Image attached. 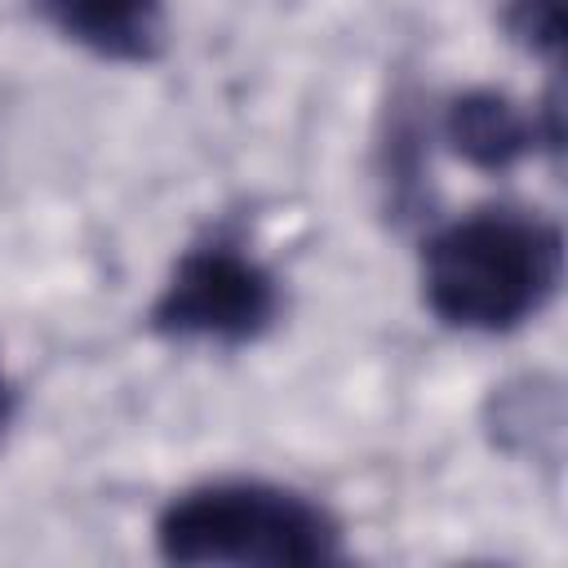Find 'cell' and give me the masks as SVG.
I'll return each instance as SVG.
<instances>
[{
    "mask_svg": "<svg viewBox=\"0 0 568 568\" xmlns=\"http://www.w3.org/2000/svg\"><path fill=\"white\" fill-rule=\"evenodd\" d=\"M559 231L519 213H475L426 244V302L462 328H510L559 284Z\"/></svg>",
    "mask_w": 568,
    "mask_h": 568,
    "instance_id": "1",
    "label": "cell"
},
{
    "mask_svg": "<svg viewBox=\"0 0 568 568\" xmlns=\"http://www.w3.org/2000/svg\"><path fill=\"white\" fill-rule=\"evenodd\" d=\"M160 550L173 564H324L337 550V528L297 493L213 484L160 515Z\"/></svg>",
    "mask_w": 568,
    "mask_h": 568,
    "instance_id": "2",
    "label": "cell"
},
{
    "mask_svg": "<svg viewBox=\"0 0 568 568\" xmlns=\"http://www.w3.org/2000/svg\"><path fill=\"white\" fill-rule=\"evenodd\" d=\"M275 311V288L262 266L231 248L186 253L155 302V324L182 337H253Z\"/></svg>",
    "mask_w": 568,
    "mask_h": 568,
    "instance_id": "3",
    "label": "cell"
},
{
    "mask_svg": "<svg viewBox=\"0 0 568 568\" xmlns=\"http://www.w3.org/2000/svg\"><path fill=\"white\" fill-rule=\"evenodd\" d=\"M75 40L111 58H151L160 49V0H40Z\"/></svg>",
    "mask_w": 568,
    "mask_h": 568,
    "instance_id": "4",
    "label": "cell"
},
{
    "mask_svg": "<svg viewBox=\"0 0 568 568\" xmlns=\"http://www.w3.org/2000/svg\"><path fill=\"white\" fill-rule=\"evenodd\" d=\"M448 138H453L457 155H466L470 164L506 169V164H515L528 151L532 124L501 93H466L448 111Z\"/></svg>",
    "mask_w": 568,
    "mask_h": 568,
    "instance_id": "5",
    "label": "cell"
},
{
    "mask_svg": "<svg viewBox=\"0 0 568 568\" xmlns=\"http://www.w3.org/2000/svg\"><path fill=\"white\" fill-rule=\"evenodd\" d=\"M510 27L532 49H559L564 40V0H519L510 13Z\"/></svg>",
    "mask_w": 568,
    "mask_h": 568,
    "instance_id": "6",
    "label": "cell"
},
{
    "mask_svg": "<svg viewBox=\"0 0 568 568\" xmlns=\"http://www.w3.org/2000/svg\"><path fill=\"white\" fill-rule=\"evenodd\" d=\"M4 417H9V390H4V377H0V430H4Z\"/></svg>",
    "mask_w": 568,
    "mask_h": 568,
    "instance_id": "7",
    "label": "cell"
}]
</instances>
